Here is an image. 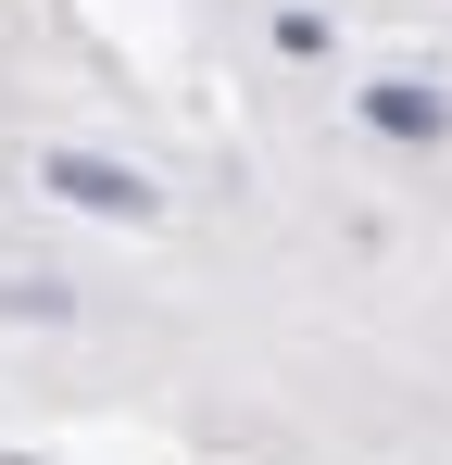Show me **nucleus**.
<instances>
[{"mask_svg":"<svg viewBox=\"0 0 452 465\" xmlns=\"http://www.w3.org/2000/svg\"><path fill=\"white\" fill-rule=\"evenodd\" d=\"M38 189H64L75 214H113V227H151V189L139 163H113V152H38Z\"/></svg>","mask_w":452,"mask_h":465,"instance_id":"f257e3e1","label":"nucleus"},{"mask_svg":"<svg viewBox=\"0 0 452 465\" xmlns=\"http://www.w3.org/2000/svg\"><path fill=\"white\" fill-rule=\"evenodd\" d=\"M365 114L389 126V139H427V126H440V101H427V88H365Z\"/></svg>","mask_w":452,"mask_h":465,"instance_id":"f03ea898","label":"nucleus"}]
</instances>
